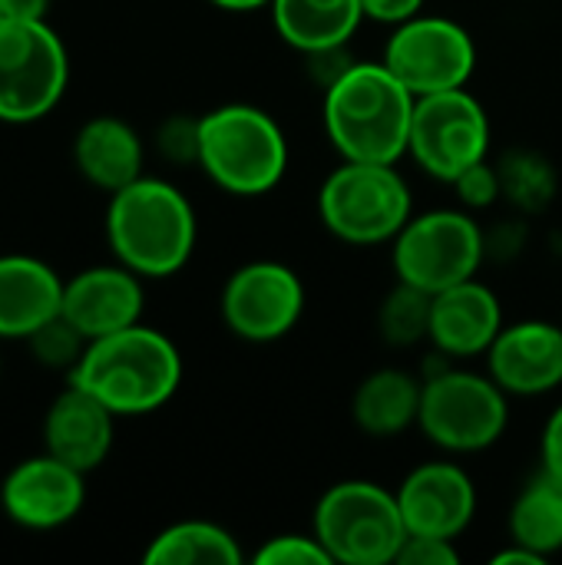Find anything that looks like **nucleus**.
Listing matches in <instances>:
<instances>
[{"label": "nucleus", "instance_id": "22", "mask_svg": "<svg viewBox=\"0 0 562 565\" xmlns=\"http://www.w3.org/2000/svg\"><path fill=\"white\" fill-rule=\"evenodd\" d=\"M421 391L424 384L401 371V367H381L374 374H368L351 401V414L354 424L368 434V437H397L407 427L417 424L421 417Z\"/></svg>", "mask_w": 562, "mask_h": 565}, {"label": "nucleus", "instance_id": "6", "mask_svg": "<svg viewBox=\"0 0 562 565\" xmlns=\"http://www.w3.org/2000/svg\"><path fill=\"white\" fill-rule=\"evenodd\" d=\"M411 189L394 162L344 159L318 192L325 228L348 245H384L411 222Z\"/></svg>", "mask_w": 562, "mask_h": 565}, {"label": "nucleus", "instance_id": "11", "mask_svg": "<svg viewBox=\"0 0 562 565\" xmlns=\"http://www.w3.org/2000/svg\"><path fill=\"white\" fill-rule=\"evenodd\" d=\"M381 60L414 96H431L470 83L477 43L457 20L417 13L394 26Z\"/></svg>", "mask_w": 562, "mask_h": 565}, {"label": "nucleus", "instance_id": "27", "mask_svg": "<svg viewBox=\"0 0 562 565\" xmlns=\"http://www.w3.org/2000/svg\"><path fill=\"white\" fill-rule=\"evenodd\" d=\"M26 344H30V354L43 364V367H53V371H70L73 374V367L79 364V358L86 354V338L63 318V315H56V318H50L46 324H40L30 338H26Z\"/></svg>", "mask_w": 562, "mask_h": 565}, {"label": "nucleus", "instance_id": "26", "mask_svg": "<svg viewBox=\"0 0 562 565\" xmlns=\"http://www.w3.org/2000/svg\"><path fill=\"white\" fill-rule=\"evenodd\" d=\"M500 182H503V195L527 212L543 209L556 192V172L537 152H510L500 162Z\"/></svg>", "mask_w": 562, "mask_h": 565}, {"label": "nucleus", "instance_id": "25", "mask_svg": "<svg viewBox=\"0 0 562 565\" xmlns=\"http://www.w3.org/2000/svg\"><path fill=\"white\" fill-rule=\"evenodd\" d=\"M431 305L434 295L421 291L397 278L378 311V331L391 348H414L431 334Z\"/></svg>", "mask_w": 562, "mask_h": 565}, {"label": "nucleus", "instance_id": "31", "mask_svg": "<svg viewBox=\"0 0 562 565\" xmlns=\"http://www.w3.org/2000/svg\"><path fill=\"white\" fill-rule=\"evenodd\" d=\"M460 553L454 546V540H441V536H407L397 565H457Z\"/></svg>", "mask_w": 562, "mask_h": 565}, {"label": "nucleus", "instance_id": "15", "mask_svg": "<svg viewBox=\"0 0 562 565\" xmlns=\"http://www.w3.org/2000/svg\"><path fill=\"white\" fill-rule=\"evenodd\" d=\"M142 278L126 265H96L63 281L60 315L86 338H106L142 321Z\"/></svg>", "mask_w": 562, "mask_h": 565}, {"label": "nucleus", "instance_id": "30", "mask_svg": "<svg viewBox=\"0 0 562 565\" xmlns=\"http://www.w3.org/2000/svg\"><path fill=\"white\" fill-rule=\"evenodd\" d=\"M450 185L457 189L460 202L470 205V209H487V205H494L503 195L500 169H494L487 159L477 162V166H470V169H464Z\"/></svg>", "mask_w": 562, "mask_h": 565}, {"label": "nucleus", "instance_id": "3", "mask_svg": "<svg viewBox=\"0 0 562 565\" xmlns=\"http://www.w3.org/2000/svg\"><path fill=\"white\" fill-rule=\"evenodd\" d=\"M195 209L166 179L139 175L109 195L106 242L119 265L139 278H169L195 252Z\"/></svg>", "mask_w": 562, "mask_h": 565}, {"label": "nucleus", "instance_id": "14", "mask_svg": "<svg viewBox=\"0 0 562 565\" xmlns=\"http://www.w3.org/2000/svg\"><path fill=\"white\" fill-rule=\"evenodd\" d=\"M397 503L404 513L407 536L457 540L474 523L477 487L464 467L450 460H431L404 477Z\"/></svg>", "mask_w": 562, "mask_h": 565}, {"label": "nucleus", "instance_id": "28", "mask_svg": "<svg viewBox=\"0 0 562 565\" xmlns=\"http://www.w3.org/2000/svg\"><path fill=\"white\" fill-rule=\"evenodd\" d=\"M255 565H331L315 533H282L262 543Z\"/></svg>", "mask_w": 562, "mask_h": 565}, {"label": "nucleus", "instance_id": "24", "mask_svg": "<svg viewBox=\"0 0 562 565\" xmlns=\"http://www.w3.org/2000/svg\"><path fill=\"white\" fill-rule=\"evenodd\" d=\"M510 543L527 546L543 563L562 550V483L550 473L530 480L510 510Z\"/></svg>", "mask_w": 562, "mask_h": 565}, {"label": "nucleus", "instance_id": "13", "mask_svg": "<svg viewBox=\"0 0 562 565\" xmlns=\"http://www.w3.org/2000/svg\"><path fill=\"white\" fill-rule=\"evenodd\" d=\"M86 503V473L50 457H30L17 463L3 487L0 507L10 523L23 530H60L79 516Z\"/></svg>", "mask_w": 562, "mask_h": 565}, {"label": "nucleus", "instance_id": "35", "mask_svg": "<svg viewBox=\"0 0 562 565\" xmlns=\"http://www.w3.org/2000/svg\"><path fill=\"white\" fill-rule=\"evenodd\" d=\"M494 563L497 565H513V563H523V565H543V559L537 556V553H530L527 546H520V543H510V550H503V553H497L494 556Z\"/></svg>", "mask_w": 562, "mask_h": 565}, {"label": "nucleus", "instance_id": "36", "mask_svg": "<svg viewBox=\"0 0 562 565\" xmlns=\"http://www.w3.org/2000/svg\"><path fill=\"white\" fill-rule=\"evenodd\" d=\"M212 7H219V10H232V13H248V10H262V7H268L272 0H209Z\"/></svg>", "mask_w": 562, "mask_h": 565}, {"label": "nucleus", "instance_id": "2", "mask_svg": "<svg viewBox=\"0 0 562 565\" xmlns=\"http://www.w3.org/2000/svg\"><path fill=\"white\" fill-rule=\"evenodd\" d=\"M73 384L99 397L116 417H142L172 401L182 384V354L142 321L86 344L70 374Z\"/></svg>", "mask_w": 562, "mask_h": 565}, {"label": "nucleus", "instance_id": "4", "mask_svg": "<svg viewBox=\"0 0 562 565\" xmlns=\"http://www.w3.org/2000/svg\"><path fill=\"white\" fill-rule=\"evenodd\" d=\"M199 166L229 195H265L288 169V139L272 113L225 103L199 116Z\"/></svg>", "mask_w": 562, "mask_h": 565}, {"label": "nucleus", "instance_id": "1", "mask_svg": "<svg viewBox=\"0 0 562 565\" xmlns=\"http://www.w3.org/2000/svg\"><path fill=\"white\" fill-rule=\"evenodd\" d=\"M417 96L378 63H351L325 89V132L341 159L394 162L407 156Z\"/></svg>", "mask_w": 562, "mask_h": 565}, {"label": "nucleus", "instance_id": "12", "mask_svg": "<svg viewBox=\"0 0 562 565\" xmlns=\"http://www.w3.org/2000/svg\"><path fill=\"white\" fill-rule=\"evenodd\" d=\"M305 311V285L282 262H248L222 288L225 328L252 344H268L295 331Z\"/></svg>", "mask_w": 562, "mask_h": 565}, {"label": "nucleus", "instance_id": "33", "mask_svg": "<svg viewBox=\"0 0 562 565\" xmlns=\"http://www.w3.org/2000/svg\"><path fill=\"white\" fill-rule=\"evenodd\" d=\"M543 473L562 483V404L543 427Z\"/></svg>", "mask_w": 562, "mask_h": 565}, {"label": "nucleus", "instance_id": "32", "mask_svg": "<svg viewBox=\"0 0 562 565\" xmlns=\"http://www.w3.org/2000/svg\"><path fill=\"white\" fill-rule=\"evenodd\" d=\"M424 3H427V0H361L368 20L391 23V26H397V23H404V20H411V17H417V13H424Z\"/></svg>", "mask_w": 562, "mask_h": 565}, {"label": "nucleus", "instance_id": "10", "mask_svg": "<svg viewBox=\"0 0 562 565\" xmlns=\"http://www.w3.org/2000/svg\"><path fill=\"white\" fill-rule=\"evenodd\" d=\"M487 149L490 116L467 86L417 96L407 156H414L427 175L454 182L464 169L484 162Z\"/></svg>", "mask_w": 562, "mask_h": 565}, {"label": "nucleus", "instance_id": "29", "mask_svg": "<svg viewBox=\"0 0 562 565\" xmlns=\"http://www.w3.org/2000/svg\"><path fill=\"white\" fill-rule=\"evenodd\" d=\"M156 146L169 162H195L199 166V119L169 116L156 132Z\"/></svg>", "mask_w": 562, "mask_h": 565}, {"label": "nucleus", "instance_id": "9", "mask_svg": "<svg viewBox=\"0 0 562 565\" xmlns=\"http://www.w3.org/2000/svg\"><path fill=\"white\" fill-rule=\"evenodd\" d=\"M487 242L480 225L457 209H434L411 215V222L391 242L394 271L401 281L417 285L427 295L477 278Z\"/></svg>", "mask_w": 562, "mask_h": 565}, {"label": "nucleus", "instance_id": "8", "mask_svg": "<svg viewBox=\"0 0 562 565\" xmlns=\"http://www.w3.org/2000/svg\"><path fill=\"white\" fill-rule=\"evenodd\" d=\"M507 397L490 374L450 367L424 381L417 427L447 454H480L507 434Z\"/></svg>", "mask_w": 562, "mask_h": 565}, {"label": "nucleus", "instance_id": "16", "mask_svg": "<svg viewBox=\"0 0 562 565\" xmlns=\"http://www.w3.org/2000/svg\"><path fill=\"white\" fill-rule=\"evenodd\" d=\"M487 374L517 397H540L562 384V324H503L487 351Z\"/></svg>", "mask_w": 562, "mask_h": 565}, {"label": "nucleus", "instance_id": "19", "mask_svg": "<svg viewBox=\"0 0 562 565\" xmlns=\"http://www.w3.org/2000/svg\"><path fill=\"white\" fill-rule=\"evenodd\" d=\"M63 278L33 255H0V338L26 341L60 315Z\"/></svg>", "mask_w": 562, "mask_h": 565}, {"label": "nucleus", "instance_id": "17", "mask_svg": "<svg viewBox=\"0 0 562 565\" xmlns=\"http://www.w3.org/2000/svg\"><path fill=\"white\" fill-rule=\"evenodd\" d=\"M113 434H116V414L73 381L63 394L53 397L43 417V450L76 467L79 473L96 470L109 457Z\"/></svg>", "mask_w": 562, "mask_h": 565}, {"label": "nucleus", "instance_id": "21", "mask_svg": "<svg viewBox=\"0 0 562 565\" xmlns=\"http://www.w3.org/2000/svg\"><path fill=\"white\" fill-rule=\"evenodd\" d=\"M268 10L278 36L305 56L348 46L368 20L361 0H272Z\"/></svg>", "mask_w": 562, "mask_h": 565}, {"label": "nucleus", "instance_id": "23", "mask_svg": "<svg viewBox=\"0 0 562 565\" xmlns=\"http://www.w3.org/2000/svg\"><path fill=\"white\" fill-rule=\"evenodd\" d=\"M146 565H238V540L209 520H182L166 526L146 550Z\"/></svg>", "mask_w": 562, "mask_h": 565}, {"label": "nucleus", "instance_id": "7", "mask_svg": "<svg viewBox=\"0 0 562 565\" xmlns=\"http://www.w3.org/2000/svg\"><path fill=\"white\" fill-rule=\"evenodd\" d=\"M70 56L46 20H0V122L26 126L56 109Z\"/></svg>", "mask_w": 562, "mask_h": 565}, {"label": "nucleus", "instance_id": "20", "mask_svg": "<svg viewBox=\"0 0 562 565\" xmlns=\"http://www.w3.org/2000/svg\"><path fill=\"white\" fill-rule=\"evenodd\" d=\"M73 162L89 185L113 195L142 175L146 149H142L139 132L126 119L93 116L76 129Z\"/></svg>", "mask_w": 562, "mask_h": 565}, {"label": "nucleus", "instance_id": "5", "mask_svg": "<svg viewBox=\"0 0 562 565\" xmlns=\"http://www.w3.org/2000/svg\"><path fill=\"white\" fill-rule=\"evenodd\" d=\"M311 533L344 565H391L407 540L397 493L371 480L335 483L315 507Z\"/></svg>", "mask_w": 562, "mask_h": 565}, {"label": "nucleus", "instance_id": "34", "mask_svg": "<svg viewBox=\"0 0 562 565\" xmlns=\"http://www.w3.org/2000/svg\"><path fill=\"white\" fill-rule=\"evenodd\" d=\"M50 0H0V20H46Z\"/></svg>", "mask_w": 562, "mask_h": 565}, {"label": "nucleus", "instance_id": "18", "mask_svg": "<svg viewBox=\"0 0 562 565\" xmlns=\"http://www.w3.org/2000/svg\"><path fill=\"white\" fill-rule=\"evenodd\" d=\"M500 331H503L500 298L477 278H467V281L434 295L427 341L441 354H447V358L487 354Z\"/></svg>", "mask_w": 562, "mask_h": 565}]
</instances>
